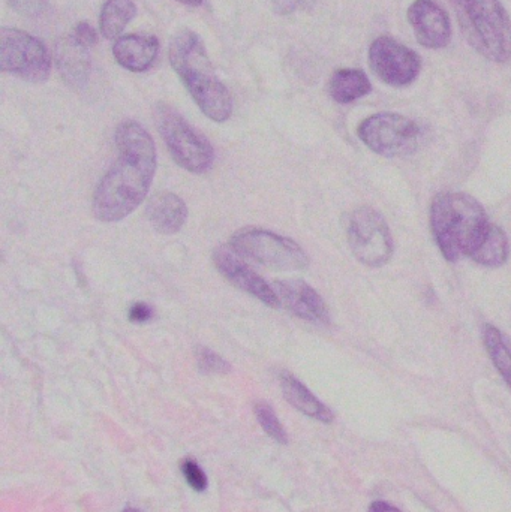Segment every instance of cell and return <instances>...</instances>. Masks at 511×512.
<instances>
[{"mask_svg":"<svg viewBox=\"0 0 511 512\" xmlns=\"http://www.w3.org/2000/svg\"><path fill=\"white\" fill-rule=\"evenodd\" d=\"M113 167L93 195V213L102 222H119L131 215L149 192L156 171V149L140 123L126 120L116 131Z\"/></svg>","mask_w":511,"mask_h":512,"instance_id":"1","label":"cell"},{"mask_svg":"<svg viewBox=\"0 0 511 512\" xmlns=\"http://www.w3.org/2000/svg\"><path fill=\"white\" fill-rule=\"evenodd\" d=\"M170 63L180 80L213 122H227L233 113L230 92L222 84L197 33L180 30L170 45Z\"/></svg>","mask_w":511,"mask_h":512,"instance_id":"2","label":"cell"},{"mask_svg":"<svg viewBox=\"0 0 511 512\" xmlns=\"http://www.w3.org/2000/svg\"><path fill=\"white\" fill-rule=\"evenodd\" d=\"M435 242L447 261L471 256L485 239L491 222L479 201L467 194L437 195L431 206Z\"/></svg>","mask_w":511,"mask_h":512,"instance_id":"3","label":"cell"},{"mask_svg":"<svg viewBox=\"0 0 511 512\" xmlns=\"http://www.w3.org/2000/svg\"><path fill=\"white\" fill-rule=\"evenodd\" d=\"M471 47L495 63L511 60V20L500 0H453Z\"/></svg>","mask_w":511,"mask_h":512,"instance_id":"4","label":"cell"},{"mask_svg":"<svg viewBox=\"0 0 511 512\" xmlns=\"http://www.w3.org/2000/svg\"><path fill=\"white\" fill-rule=\"evenodd\" d=\"M156 122L162 140L180 167L195 174L206 173L212 168L215 161L212 144L198 134L174 108L159 104L156 108Z\"/></svg>","mask_w":511,"mask_h":512,"instance_id":"5","label":"cell"},{"mask_svg":"<svg viewBox=\"0 0 511 512\" xmlns=\"http://www.w3.org/2000/svg\"><path fill=\"white\" fill-rule=\"evenodd\" d=\"M357 135L366 147L386 158H404L419 149L422 129L398 113H378L363 120Z\"/></svg>","mask_w":511,"mask_h":512,"instance_id":"6","label":"cell"},{"mask_svg":"<svg viewBox=\"0 0 511 512\" xmlns=\"http://www.w3.org/2000/svg\"><path fill=\"white\" fill-rule=\"evenodd\" d=\"M231 249L272 270H303L309 265L308 254L294 240L258 228L234 234Z\"/></svg>","mask_w":511,"mask_h":512,"instance_id":"7","label":"cell"},{"mask_svg":"<svg viewBox=\"0 0 511 512\" xmlns=\"http://www.w3.org/2000/svg\"><path fill=\"white\" fill-rule=\"evenodd\" d=\"M351 252L369 268H380L393 255V239L386 219L371 207H360L347 221Z\"/></svg>","mask_w":511,"mask_h":512,"instance_id":"8","label":"cell"},{"mask_svg":"<svg viewBox=\"0 0 511 512\" xmlns=\"http://www.w3.org/2000/svg\"><path fill=\"white\" fill-rule=\"evenodd\" d=\"M0 68L29 83H42L50 75L51 60L39 39L23 30L0 29Z\"/></svg>","mask_w":511,"mask_h":512,"instance_id":"9","label":"cell"},{"mask_svg":"<svg viewBox=\"0 0 511 512\" xmlns=\"http://www.w3.org/2000/svg\"><path fill=\"white\" fill-rule=\"evenodd\" d=\"M369 65L383 83L404 87L419 77L422 59L407 45L389 36H380L369 48Z\"/></svg>","mask_w":511,"mask_h":512,"instance_id":"10","label":"cell"},{"mask_svg":"<svg viewBox=\"0 0 511 512\" xmlns=\"http://www.w3.org/2000/svg\"><path fill=\"white\" fill-rule=\"evenodd\" d=\"M213 261H215L216 268L221 271L222 276L230 280L237 288L254 295L261 303L273 307V309L281 306V300H279L275 289L260 274L255 273L249 265H246L231 249L224 248V246L216 249L213 252Z\"/></svg>","mask_w":511,"mask_h":512,"instance_id":"11","label":"cell"},{"mask_svg":"<svg viewBox=\"0 0 511 512\" xmlns=\"http://www.w3.org/2000/svg\"><path fill=\"white\" fill-rule=\"evenodd\" d=\"M408 21L417 41L429 50L447 47L452 39L449 15L435 0H416L408 8Z\"/></svg>","mask_w":511,"mask_h":512,"instance_id":"12","label":"cell"},{"mask_svg":"<svg viewBox=\"0 0 511 512\" xmlns=\"http://www.w3.org/2000/svg\"><path fill=\"white\" fill-rule=\"evenodd\" d=\"M276 294L290 312L314 324H329L330 316L321 295L302 279H282L275 282Z\"/></svg>","mask_w":511,"mask_h":512,"instance_id":"13","label":"cell"},{"mask_svg":"<svg viewBox=\"0 0 511 512\" xmlns=\"http://www.w3.org/2000/svg\"><path fill=\"white\" fill-rule=\"evenodd\" d=\"M56 65L65 83L74 89H83L89 81L92 69L89 50L72 35L57 42Z\"/></svg>","mask_w":511,"mask_h":512,"instance_id":"14","label":"cell"},{"mask_svg":"<svg viewBox=\"0 0 511 512\" xmlns=\"http://www.w3.org/2000/svg\"><path fill=\"white\" fill-rule=\"evenodd\" d=\"M159 51V42L152 35H125L113 47L114 59L122 68L144 72L153 65Z\"/></svg>","mask_w":511,"mask_h":512,"instance_id":"15","label":"cell"},{"mask_svg":"<svg viewBox=\"0 0 511 512\" xmlns=\"http://www.w3.org/2000/svg\"><path fill=\"white\" fill-rule=\"evenodd\" d=\"M147 218L161 234H176L188 219V207L173 192H159L147 204Z\"/></svg>","mask_w":511,"mask_h":512,"instance_id":"16","label":"cell"},{"mask_svg":"<svg viewBox=\"0 0 511 512\" xmlns=\"http://www.w3.org/2000/svg\"><path fill=\"white\" fill-rule=\"evenodd\" d=\"M282 393L285 399L302 414L321 421V423H332L333 412L317 399L296 376L291 373H282L281 375Z\"/></svg>","mask_w":511,"mask_h":512,"instance_id":"17","label":"cell"},{"mask_svg":"<svg viewBox=\"0 0 511 512\" xmlns=\"http://www.w3.org/2000/svg\"><path fill=\"white\" fill-rule=\"evenodd\" d=\"M371 90V81L362 69H338L330 78V96L339 104L357 101L368 95Z\"/></svg>","mask_w":511,"mask_h":512,"instance_id":"18","label":"cell"},{"mask_svg":"<svg viewBox=\"0 0 511 512\" xmlns=\"http://www.w3.org/2000/svg\"><path fill=\"white\" fill-rule=\"evenodd\" d=\"M135 14L137 6L132 0H107L99 15V27L104 38L119 39Z\"/></svg>","mask_w":511,"mask_h":512,"instance_id":"19","label":"cell"},{"mask_svg":"<svg viewBox=\"0 0 511 512\" xmlns=\"http://www.w3.org/2000/svg\"><path fill=\"white\" fill-rule=\"evenodd\" d=\"M470 258L488 268H497L506 264L509 258V242H507L506 233L497 225L491 224L485 239Z\"/></svg>","mask_w":511,"mask_h":512,"instance_id":"20","label":"cell"},{"mask_svg":"<svg viewBox=\"0 0 511 512\" xmlns=\"http://www.w3.org/2000/svg\"><path fill=\"white\" fill-rule=\"evenodd\" d=\"M483 343L492 363L511 388V345L506 336L494 325L486 324L483 327Z\"/></svg>","mask_w":511,"mask_h":512,"instance_id":"21","label":"cell"},{"mask_svg":"<svg viewBox=\"0 0 511 512\" xmlns=\"http://www.w3.org/2000/svg\"><path fill=\"white\" fill-rule=\"evenodd\" d=\"M255 415H257L258 423L261 424L264 432H266L270 438L275 439L279 444H287V433H285L284 427L279 423L278 417H276L270 405L264 402H258L257 405H255Z\"/></svg>","mask_w":511,"mask_h":512,"instance_id":"22","label":"cell"},{"mask_svg":"<svg viewBox=\"0 0 511 512\" xmlns=\"http://www.w3.org/2000/svg\"><path fill=\"white\" fill-rule=\"evenodd\" d=\"M195 358H197L198 369L206 375H227L231 372V366L224 358L219 357L212 349L206 346H198L195 351Z\"/></svg>","mask_w":511,"mask_h":512,"instance_id":"23","label":"cell"},{"mask_svg":"<svg viewBox=\"0 0 511 512\" xmlns=\"http://www.w3.org/2000/svg\"><path fill=\"white\" fill-rule=\"evenodd\" d=\"M182 472L185 480L188 481L189 486L195 490V492H204L207 489V477L203 471H201L198 463L194 459H185L182 463Z\"/></svg>","mask_w":511,"mask_h":512,"instance_id":"24","label":"cell"},{"mask_svg":"<svg viewBox=\"0 0 511 512\" xmlns=\"http://www.w3.org/2000/svg\"><path fill=\"white\" fill-rule=\"evenodd\" d=\"M9 5L26 17H38L47 8L48 0H8Z\"/></svg>","mask_w":511,"mask_h":512,"instance_id":"25","label":"cell"},{"mask_svg":"<svg viewBox=\"0 0 511 512\" xmlns=\"http://www.w3.org/2000/svg\"><path fill=\"white\" fill-rule=\"evenodd\" d=\"M72 36L80 42L84 47H92L98 42V33H96L95 27L92 24L87 23V21H81L77 26L74 27V32H72Z\"/></svg>","mask_w":511,"mask_h":512,"instance_id":"26","label":"cell"},{"mask_svg":"<svg viewBox=\"0 0 511 512\" xmlns=\"http://www.w3.org/2000/svg\"><path fill=\"white\" fill-rule=\"evenodd\" d=\"M315 0H273V9L278 14H293L297 9H311Z\"/></svg>","mask_w":511,"mask_h":512,"instance_id":"27","label":"cell"},{"mask_svg":"<svg viewBox=\"0 0 511 512\" xmlns=\"http://www.w3.org/2000/svg\"><path fill=\"white\" fill-rule=\"evenodd\" d=\"M153 318V309L146 303H135L132 304L131 309H129V321L138 322H147Z\"/></svg>","mask_w":511,"mask_h":512,"instance_id":"28","label":"cell"},{"mask_svg":"<svg viewBox=\"0 0 511 512\" xmlns=\"http://www.w3.org/2000/svg\"><path fill=\"white\" fill-rule=\"evenodd\" d=\"M368 512H402L399 508H396L395 505L389 504L386 501H375L372 502L371 507H369Z\"/></svg>","mask_w":511,"mask_h":512,"instance_id":"29","label":"cell"},{"mask_svg":"<svg viewBox=\"0 0 511 512\" xmlns=\"http://www.w3.org/2000/svg\"><path fill=\"white\" fill-rule=\"evenodd\" d=\"M176 2L183 3V5L188 6H200L203 3V0H176Z\"/></svg>","mask_w":511,"mask_h":512,"instance_id":"30","label":"cell"},{"mask_svg":"<svg viewBox=\"0 0 511 512\" xmlns=\"http://www.w3.org/2000/svg\"><path fill=\"white\" fill-rule=\"evenodd\" d=\"M123 512H143V511L137 510V508H126V510Z\"/></svg>","mask_w":511,"mask_h":512,"instance_id":"31","label":"cell"}]
</instances>
